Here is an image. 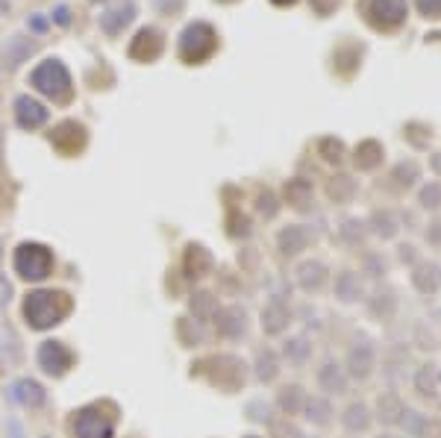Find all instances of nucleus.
<instances>
[{
    "instance_id": "obj_1",
    "label": "nucleus",
    "mask_w": 441,
    "mask_h": 438,
    "mask_svg": "<svg viewBox=\"0 0 441 438\" xmlns=\"http://www.w3.org/2000/svg\"><path fill=\"white\" fill-rule=\"evenodd\" d=\"M33 86L38 91H45L50 97H65L68 94V86H71V79H68V71L59 65V62H45V65H38L33 71Z\"/></svg>"
},
{
    "instance_id": "obj_2",
    "label": "nucleus",
    "mask_w": 441,
    "mask_h": 438,
    "mask_svg": "<svg viewBox=\"0 0 441 438\" xmlns=\"http://www.w3.org/2000/svg\"><path fill=\"white\" fill-rule=\"evenodd\" d=\"M45 118H48L45 106H38L35 101H30V97H21V101H18V121L24 127H38Z\"/></svg>"
}]
</instances>
